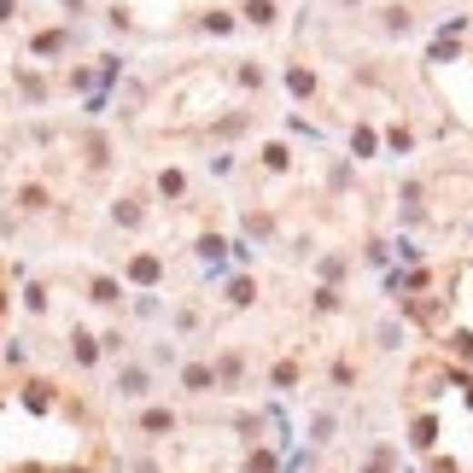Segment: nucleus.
I'll return each mask as SVG.
<instances>
[{"mask_svg": "<svg viewBox=\"0 0 473 473\" xmlns=\"http://www.w3.org/2000/svg\"><path fill=\"white\" fill-rule=\"evenodd\" d=\"M100 427L71 392L47 380L0 386V473H94Z\"/></svg>", "mask_w": 473, "mask_h": 473, "instance_id": "f257e3e1", "label": "nucleus"}, {"mask_svg": "<svg viewBox=\"0 0 473 473\" xmlns=\"http://www.w3.org/2000/svg\"><path fill=\"white\" fill-rule=\"evenodd\" d=\"M409 438L433 473H473V380L450 368L415 374Z\"/></svg>", "mask_w": 473, "mask_h": 473, "instance_id": "f03ea898", "label": "nucleus"}]
</instances>
